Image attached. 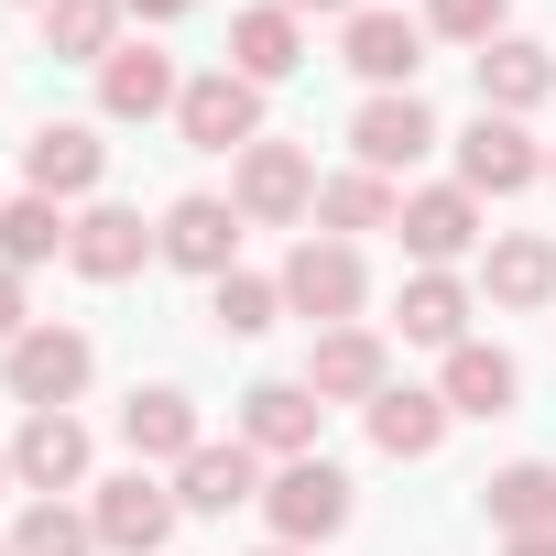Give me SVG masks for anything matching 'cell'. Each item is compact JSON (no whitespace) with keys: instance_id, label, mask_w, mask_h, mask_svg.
I'll return each mask as SVG.
<instances>
[{"instance_id":"2","label":"cell","mask_w":556,"mask_h":556,"mask_svg":"<svg viewBox=\"0 0 556 556\" xmlns=\"http://www.w3.org/2000/svg\"><path fill=\"white\" fill-rule=\"evenodd\" d=\"M350 513H361V491H350L339 458H285V469L262 480V523H273V545H328V534H350Z\"/></svg>"},{"instance_id":"12","label":"cell","mask_w":556,"mask_h":556,"mask_svg":"<svg viewBox=\"0 0 556 556\" xmlns=\"http://www.w3.org/2000/svg\"><path fill=\"white\" fill-rule=\"evenodd\" d=\"M240 229H251V218H240L229 197H175L153 240H164L175 273H207V285H218V273H240Z\"/></svg>"},{"instance_id":"39","label":"cell","mask_w":556,"mask_h":556,"mask_svg":"<svg viewBox=\"0 0 556 556\" xmlns=\"http://www.w3.org/2000/svg\"><path fill=\"white\" fill-rule=\"evenodd\" d=\"M545 175H556V153H545Z\"/></svg>"},{"instance_id":"29","label":"cell","mask_w":556,"mask_h":556,"mask_svg":"<svg viewBox=\"0 0 556 556\" xmlns=\"http://www.w3.org/2000/svg\"><path fill=\"white\" fill-rule=\"evenodd\" d=\"M66 229H77V218H66L55 197H34V186H23V197H0V262H12V273L55 262V251H66Z\"/></svg>"},{"instance_id":"23","label":"cell","mask_w":556,"mask_h":556,"mask_svg":"<svg viewBox=\"0 0 556 556\" xmlns=\"http://www.w3.org/2000/svg\"><path fill=\"white\" fill-rule=\"evenodd\" d=\"M361 426H371V447H382V458H437L458 415H447V393H415V382H393V393H371V415H361Z\"/></svg>"},{"instance_id":"30","label":"cell","mask_w":556,"mask_h":556,"mask_svg":"<svg viewBox=\"0 0 556 556\" xmlns=\"http://www.w3.org/2000/svg\"><path fill=\"white\" fill-rule=\"evenodd\" d=\"M207 317H218V339H262L273 317H285V285H273V273H218Z\"/></svg>"},{"instance_id":"37","label":"cell","mask_w":556,"mask_h":556,"mask_svg":"<svg viewBox=\"0 0 556 556\" xmlns=\"http://www.w3.org/2000/svg\"><path fill=\"white\" fill-rule=\"evenodd\" d=\"M0 502H12V447H0Z\"/></svg>"},{"instance_id":"3","label":"cell","mask_w":556,"mask_h":556,"mask_svg":"<svg viewBox=\"0 0 556 556\" xmlns=\"http://www.w3.org/2000/svg\"><path fill=\"white\" fill-rule=\"evenodd\" d=\"M88 371H99L88 328H55V317H34L12 350H0V382H12V404H23V415H55V404H77V393H88Z\"/></svg>"},{"instance_id":"10","label":"cell","mask_w":556,"mask_h":556,"mask_svg":"<svg viewBox=\"0 0 556 556\" xmlns=\"http://www.w3.org/2000/svg\"><path fill=\"white\" fill-rule=\"evenodd\" d=\"M393 240L415 251V273H447V262L480 251V197H469V186H415L404 218H393Z\"/></svg>"},{"instance_id":"40","label":"cell","mask_w":556,"mask_h":556,"mask_svg":"<svg viewBox=\"0 0 556 556\" xmlns=\"http://www.w3.org/2000/svg\"><path fill=\"white\" fill-rule=\"evenodd\" d=\"M34 12H45V0H34Z\"/></svg>"},{"instance_id":"24","label":"cell","mask_w":556,"mask_h":556,"mask_svg":"<svg viewBox=\"0 0 556 556\" xmlns=\"http://www.w3.org/2000/svg\"><path fill=\"white\" fill-rule=\"evenodd\" d=\"M175 502H186V513H240V502H262V447H240V437L218 447V437H207V447L175 469Z\"/></svg>"},{"instance_id":"27","label":"cell","mask_w":556,"mask_h":556,"mask_svg":"<svg viewBox=\"0 0 556 556\" xmlns=\"http://www.w3.org/2000/svg\"><path fill=\"white\" fill-rule=\"evenodd\" d=\"M121 0H45V55L55 66H110L121 55Z\"/></svg>"},{"instance_id":"33","label":"cell","mask_w":556,"mask_h":556,"mask_svg":"<svg viewBox=\"0 0 556 556\" xmlns=\"http://www.w3.org/2000/svg\"><path fill=\"white\" fill-rule=\"evenodd\" d=\"M23 328H34V306H23V273H12V262H0V350H12Z\"/></svg>"},{"instance_id":"32","label":"cell","mask_w":556,"mask_h":556,"mask_svg":"<svg viewBox=\"0 0 556 556\" xmlns=\"http://www.w3.org/2000/svg\"><path fill=\"white\" fill-rule=\"evenodd\" d=\"M502 12H513V0H426V34H447V45H502Z\"/></svg>"},{"instance_id":"9","label":"cell","mask_w":556,"mask_h":556,"mask_svg":"<svg viewBox=\"0 0 556 556\" xmlns=\"http://www.w3.org/2000/svg\"><path fill=\"white\" fill-rule=\"evenodd\" d=\"M350 153H361L371 175H415V164L437 153V110H426L415 88H382V99H361V121H350Z\"/></svg>"},{"instance_id":"18","label":"cell","mask_w":556,"mask_h":556,"mask_svg":"<svg viewBox=\"0 0 556 556\" xmlns=\"http://www.w3.org/2000/svg\"><path fill=\"white\" fill-rule=\"evenodd\" d=\"M480 295L513 306V317L556 306V240H545V229H502V240L480 251Z\"/></svg>"},{"instance_id":"6","label":"cell","mask_w":556,"mask_h":556,"mask_svg":"<svg viewBox=\"0 0 556 556\" xmlns=\"http://www.w3.org/2000/svg\"><path fill=\"white\" fill-rule=\"evenodd\" d=\"M175 513H186V502H175L153 469H121V480L88 491V523H99L110 556H164V545H175Z\"/></svg>"},{"instance_id":"41","label":"cell","mask_w":556,"mask_h":556,"mask_svg":"<svg viewBox=\"0 0 556 556\" xmlns=\"http://www.w3.org/2000/svg\"><path fill=\"white\" fill-rule=\"evenodd\" d=\"M0 556H12V545H0Z\"/></svg>"},{"instance_id":"20","label":"cell","mask_w":556,"mask_h":556,"mask_svg":"<svg viewBox=\"0 0 556 556\" xmlns=\"http://www.w3.org/2000/svg\"><path fill=\"white\" fill-rule=\"evenodd\" d=\"M175 99H186V77H175L164 45H121V55L99 66V121H164Z\"/></svg>"},{"instance_id":"13","label":"cell","mask_w":556,"mask_h":556,"mask_svg":"<svg viewBox=\"0 0 556 556\" xmlns=\"http://www.w3.org/2000/svg\"><path fill=\"white\" fill-rule=\"evenodd\" d=\"M534 175H545V153H534V131H523V121L480 110V121L458 131V186H469V197H523Z\"/></svg>"},{"instance_id":"31","label":"cell","mask_w":556,"mask_h":556,"mask_svg":"<svg viewBox=\"0 0 556 556\" xmlns=\"http://www.w3.org/2000/svg\"><path fill=\"white\" fill-rule=\"evenodd\" d=\"M12 556H99V523H88L77 502H23V523H12Z\"/></svg>"},{"instance_id":"5","label":"cell","mask_w":556,"mask_h":556,"mask_svg":"<svg viewBox=\"0 0 556 556\" xmlns=\"http://www.w3.org/2000/svg\"><path fill=\"white\" fill-rule=\"evenodd\" d=\"M175 131H186V153H229V164H240V153L262 142V88L229 77V66H207V77H186Z\"/></svg>"},{"instance_id":"35","label":"cell","mask_w":556,"mask_h":556,"mask_svg":"<svg viewBox=\"0 0 556 556\" xmlns=\"http://www.w3.org/2000/svg\"><path fill=\"white\" fill-rule=\"evenodd\" d=\"M502 556H556V534H502Z\"/></svg>"},{"instance_id":"7","label":"cell","mask_w":556,"mask_h":556,"mask_svg":"<svg viewBox=\"0 0 556 556\" xmlns=\"http://www.w3.org/2000/svg\"><path fill=\"white\" fill-rule=\"evenodd\" d=\"M153 251H164V240H153V229H142V207H121V197H88V207H77V229H66V262L88 273V285H131Z\"/></svg>"},{"instance_id":"38","label":"cell","mask_w":556,"mask_h":556,"mask_svg":"<svg viewBox=\"0 0 556 556\" xmlns=\"http://www.w3.org/2000/svg\"><path fill=\"white\" fill-rule=\"evenodd\" d=\"M262 556H306V545H262Z\"/></svg>"},{"instance_id":"14","label":"cell","mask_w":556,"mask_h":556,"mask_svg":"<svg viewBox=\"0 0 556 556\" xmlns=\"http://www.w3.org/2000/svg\"><path fill=\"white\" fill-rule=\"evenodd\" d=\"M99 175H110V142H99L88 121H45V131L23 142V186L55 197V207H66V197H99Z\"/></svg>"},{"instance_id":"19","label":"cell","mask_w":556,"mask_h":556,"mask_svg":"<svg viewBox=\"0 0 556 556\" xmlns=\"http://www.w3.org/2000/svg\"><path fill=\"white\" fill-rule=\"evenodd\" d=\"M545 99H556V45H534V34L480 45V110L523 121V110H545Z\"/></svg>"},{"instance_id":"26","label":"cell","mask_w":556,"mask_h":556,"mask_svg":"<svg viewBox=\"0 0 556 556\" xmlns=\"http://www.w3.org/2000/svg\"><path fill=\"white\" fill-rule=\"evenodd\" d=\"M393 218H404V186L371 175V164H350V175L317 186V229H328V240H361V229H393Z\"/></svg>"},{"instance_id":"8","label":"cell","mask_w":556,"mask_h":556,"mask_svg":"<svg viewBox=\"0 0 556 556\" xmlns=\"http://www.w3.org/2000/svg\"><path fill=\"white\" fill-rule=\"evenodd\" d=\"M339 66L382 99V88H415V66H426V23L415 12H350L339 23Z\"/></svg>"},{"instance_id":"36","label":"cell","mask_w":556,"mask_h":556,"mask_svg":"<svg viewBox=\"0 0 556 556\" xmlns=\"http://www.w3.org/2000/svg\"><path fill=\"white\" fill-rule=\"evenodd\" d=\"M285 12H339V23H350V12H361V0H285Z\"/></svg>"},{"instance_id":"17","label":"cell","mask_w":556,"mask_h":556,"mask_svg":"<svg viewBox=\"0 0 556 556\" xmlns=\"http://www.w3.org/2000/svg\"><path fill=\"white\" fill-rule=\"evenodd\" d=\"M121 447H131V469H153V458H197L207 437H197V393H175V382H142L131 404H121Z\"/></svg>"},{"instance_id":"22","label":"cell","mask_w":556,"mask_h":556,"mask_svg":"<svg viewBox=\"0 0 556 556\" xmlns=\"http://www.w3.org/2000/svg\"><path fill=\"white\" fill-rule=\"evenodd\" d=\"M437 393H447V415H513V404H523V371H513V350L458 339L447 371H437Z\"/></svg>"},{"instance_id":"21","label":"cell","mask_w":556,"mask_h":556,"mask_svg":"<svg viewBox=\"0 0 556 556\" xmlns=\"http://www.w3.org/2000/svg\"><path fill=\"white\" fill-rule=\"evenodd\" d=\"M306 66V23L285 12V0H262V12H229V77L273 88V77H295Z\"/></svg>"},{"instance_id":"4","label":"cell","mask_w":556,"mask_h":556,"mask_svg":"<svg viewBox=\"0 0 556 556\" xmlns=\"http://www.w3.org/2000/svg\"><path fill=\"white\" fill-rule=\"evenodd\" d=\"M229 207L251 218V229H295V218H317V164L295 153V142H251L240 164H229Z\"/></svg>"},{"instance_id":"16","label":"cell","mask_w":556,"mask_h":556,"mask_svg":"<svg viewBox=\"0 0 556 556\" xmlns=\"http://www.w3.org/2000/svg\"><path fill=\"white\" fill-rule=\"evenodd\" d=\"M317 426H328V404L306 382H251L240 393V447H262V458H317Z\"/></svg>"},{"instance_id":"15","label":"cell","mask_w":556,"mask_h":556,"mask_svg":"<svg viewBox=\"0 0 556 556\" xmlns=\"http://www.w3.org/2000/svg\"><path fill=\"white\" fill-rule=\"evenodd\" d=\"M12 480L34 491V502H66L77 480H88V426L55 404V415H23V437H12Z\"/></svg>"},{"instance_id":"11","label":"cell","mask_w":556,"mask_h":556,"mask_svg":"<svg viewBox=\"0 0 556 556\" xmlns=\"http://www.w3.org/2000/svg\"><path fill=\"white\" fill-rule=\"evenodd\" d=\"M317 404H361L371 415V393H393V350L371 339V328H317V350H306V371H295Z\"/></svg>"},{"instance_id":"25","label":"cell","mask_w":556,"mask_h":556,"mask_svg":"<svg viewBox=\"0 0 556 556\" xmlns=\"http://www.w3.org/2000/svg\"><path fill=\"white\" fill-rule=\"evenodd\" d=\"M393 328L415 339V350H458L469 339V285H458V273H404V295H393Z\"/></svg>"},{"instance_id":"34","label":"cell","mask_w":556,"mask_h":556,"mask_svg":"<svg viewBox=\"0 0 556 556\" xmlns=\"http://www.w3.org/2000/svg\"><path fill=\"white\" fill-rule=\"evenodd\" d=\"M121 12H131V23H186L197 0H121Z\"/></svg>"},{"instance_id":"1","label":"cell","mask_w":556,"mask_h":556,"mask_svg":"<svg viewBox=\"0 0 556 556\" xmlns=\"http://www.w3.org/2000/svg\"><path fill=\"white\" fill-rule=\"evenodd\" d=\"M273 285H285V317H306V328H361V306H371L361 240H328V229H306Z\"/></svg>"},{"instance_id":"28","label":"cell","mask_w":556,"mask_h":556,"mask_svg":"<svg viewBox=\"0 0 556 556\" xmlns=\"http://www.w3.org/2000/svg\"><path fill=\"white\" fill-rule=\"evenodd\" d=\"M480 513H491L502 534H556V469H545V458L491 469V480H480Z\"/></svg>"}]
</instances>
